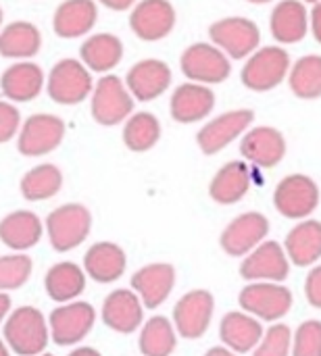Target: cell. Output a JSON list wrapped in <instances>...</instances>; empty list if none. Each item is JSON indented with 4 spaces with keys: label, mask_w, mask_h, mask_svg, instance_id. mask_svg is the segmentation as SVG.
Masks as SVG:
<instances>
[{
    "label": "cell",
    "mask_w": 321,
    "mask_h": 356,
    "mask_svg": "<svg viewBox=\"0 0 321 356\" xmlns=\"http://www.w3.org/2000/svg\"><path fill=\"white\" fill-rule=\"evenodd\" d=\"M4 344L17 356L42 355L50 342L48 319L36 307H19L4 319Z\"/></svg>",
    "instance_id": "obj_1"
},
{
    "label": "cell",
    "mask_w": 321,
    "mask_h": 356,
    "mask_svg": "<svg viewBox=\"0 0 321 356\" xmlns=\"http://www.w3.org/2000/svg\"><path fill=\"white\" fill-rule=\"evenodd\" d=\"M44 88L52 102L63 106H75L90 98L94 90V77L92 71L79 58L65 56L50 67Z\"/></svg>",
    "instance_id": "obj_2"
},
{
    "label": "cell",
    "mask_w": 321,
    "mask_h": 356,
    "mask_svg": "<svg viewBox=\"0 0 321 356\" xmlns=\"http://www.w3.org/2000/svg\"><path fill=\"white\" fill-rule=\"evenodd\" d=\"M90 113L92 119L104 127L121 125L134 113V98L119 75H100L90 94Z\"/></svg>",
    "instance_id": "obj_3"
},
{
    "label": "cell",
    "mask_w": 321,
    "mask_h": 356,
    "mask_svg": "<svg viewBox=\"0 0 321 356\" xmlns=\"http://www.w3.org/2000/svg\"><path fill=\"white\" fill-rule=\"evenodd\" d=\"M238 305L244 313L251 317L265 321V323H278L286 315H290L295 296L290 288L274 282H251L244 286L238 294Z\"/></svg>",
    "instance_id": "obj_4"
},
{
    "label": "cell",
    "mask_w": 321,
    "mask_h": 356,
    "mask_svg": "<svg viewBox=\"0 0 321 356\" xmlns=\"http://www.w3.org/2000/svg\"><path fill=\"white\" fill-rule=\"evenodd\" d=\"M46 236L56 252H71L81 246L92 229V213L77 202L56 207L46 217Z\"/></svg>",
    "instance_id": "obj_5"
},
{
    "label": "cell",
    "mask_w": 321,
    "mask_h": 356,
    "mask_svg": "<svg viewBox=\"0 0 321 356\" xmlns=\"http://www.w3.org/2000/svg\"><path fill=\"white\" fill-rule=\"evenodd\" d=\"M320 186L305 173L286 175L274 190L276 211L292 221L309 219L320 207Z\"/></svg>",
    "instance_id": "obj_6"
},
{
    "label": "cell",
    "mask_w": 321,
    "mask_h": 356,
    "mask_svg": "<svg viewBox=\"0 0 321 356\" xmlns=\"http://www.w3.org/2000/svg\"><path fill=\"white\" fill-rule=\"evenodd\" d=\"M65 140V121L50 113L29 115L17 134V150L23 156L36 159L54 152Z\"/></svg>",
    "instance_id": "obj_7"
},
{
    "label": "cell",
    "mask_w": 321,
    "mask_h": 356,
    "mask_svg": "<svg viewBox=\"0 0 321 356\" xmlns=\"http://www.w3.org/2000/svg\"><path fill=\"white\" fill-rule=\"evenodd\" d=\"M290 71V54L280 46L255 50L242 67V83L253 92H269L278 88Z\"/></svg>",
    "instance_id": "obj_8"
},
{
    "label": "cell",
    "mask_w": 321,
    "mask_h": 356,
    "mask_svg": "<svg viewBox=\"0 0 321 356\" xmlns=\"http://www.w3.org/2000/svg\"><path fill=\"white\" fill-rule=\"evenodd\" d=\"M180 69L190 81L203 86L221 83L232 73L230 58L209 42H196L188 46L180 56Z\"/></svg>",
    "instance_id": "obj_9"
},
{
    "label": "cell",
    "mask_w": 321,
    "mask_h": 356,
    "mask_svg": "<svg viewBox=\"0 0 321 356\" xmlns=\"http://www.w3.org/2000/svg\"><path fill=\"white\" fill-rule=\"evenodd\" d=\"M215 298L207 290L186 292L173 307V327L184 340H201L213 321Z\"/></svg>",
    "instance_id": "obj_10"
},
{
    "label": "cell",
    "mask_w": 321,
    "mask_h": 356,
    "mask_svg": "<svg viewBox=\"0 0 321 356\" xmlns=\"http://www.w3.org/2000/svg\"><path fill=\"white\" fill-rule=\"evenodd\" d=\"M209 38L228 58H246L257 50L261 31L246 17H226L209 27Z\"/></svg>",
    "instance_id": "obj_11"
},
{
    "label": "cell",
    "mask_w": 321,
    "mask_h": 356,
    "mask_svg": "<svg viewBox=\"0 0 321 356\" xmlns=\"http://www.w3.org/2000/svg\"><path fill=\"white\" fill-rule=\"evenodd\" d=\"M96 323V311L88 302H67L56 307L48 317L50 340L56 346H75L86 340Z\"/></svg>",
    "instance_id": "obj_12"
},
{
    "label": "cell",
    "mask_w": 321,
    "mask_h": 356,
    "mask_svg": "<svg viewBox=\"0 0 321 356\" xmlns=\"http://www.w3.org/2000/svg\"><path fill=\"white\" fill-rule=\"evenodd\" d=\"M269 234V219L263 213L249 211L234 217L219 236V246L228 257L244 259L253 252L261 242L267 240Z\"/></svg>",
    "instance_id": "obj_13"
},
{
    "label": "cell",
    "mask_w": 321,
    "mask_h": 356,
    "mask_svg": "<svg viewBox=\"0 0 321 356\" xmlns=\"http://www.w3.org/2000/svg\"><path fill=\"white\" fill-rule=\"evenodd\" d=\"M253 119H255V113L251 108L228 111V113L211 119L196 134V144H198L201 152L207 156L221 152L234 140H238L240 136H244L249 131Z\"/></svg>",
    "instance_id": "obj_14"
},
{
    "label": "cell",
    "mask_w": 321,
    "mask_h": 356,
    "mask_svg": "<svg viewBox=\"0 0 321 356\" xmlns=\"http://www.w3.org/2000/svg\"><path fill=\"white\" fill-rule=\"evenodd\" d=\"M178 21L175 6L169 0H138L130 8V29L142 42L167 38Z\"/></svg>",
    "instance_id": "obj_15"
},
{
    "label": "cell",
    "mask_w": 321,
    "mask_h": 356,
    "mask_svg": "<svg viewBox=\"0 0 321 356\" xmlns=\"http://www.w3.org/2000/svg\"><path fill=\"white\" fill-rule=\"evenodd\" d=\"M290 275V261L284 252V246L276 240L261 242L253 252L242 259L240 277L251 282H274L282 284Z\"/></svg>",
    "instance_id": "obj_16"
},
{
    "label": "cell",
    "mask_w": 321,
    "mask_h": 356,
    "mask_svg": "<svg viewBox=\"0 0 321 356\" xmlns=\"http://www.w3.org/2000/svg\"><path fill=\"white\" fill-rule=\"evenodd\" d=\"M171 67L161 58H142L134 63L125 73V86L134 100L150 102L163 96L171 86Z\"/></svg>",
    "instance_id": "obj_17"
},
{
    "label": "cell",
    "mask_w": 321,
    "mask_h": 356,
    "mask_svg": "<svg viewBox=\"0 0 321 356\" xmlns=\"http://www.w3.org/2000/svg\"><path fill=\"white\" fill-rule=\"evenodd\" d=\"M240 154L257 169H272L286 156V140L280 129L259 125L249 129L240 142Z\"/></svg>",
    "instance_id": "obj_18"
},
{
    "label": "cell",
    "mask_w": 321,
    "mask_h": 356,
    "mask_svg": "<svg viewBox=\"0 0 321 356\" xmlns=\"http://www.w3.org/2000/svg\"><path fill=\"white\" fill-rule=\"evenodd\" d=\"M46 86L44 69L33 60H15L0 75V92L8 102H31Z\"/></svg>",
    "instance_id": "obj_19"
},
{
    "label": "cell",
    "mask_w": 321,
    "mask_h": 356,
    "mask_svg": "<svg viewBox=\"0 0 321 356\" xmlns=\"http://www.w3.org/2000/svg\"><path fill=\"white\" fill-rule=\"evenodd\" d=\"M175 288V267L169 263H150L132 275V290L144 309H159Z\"/></svg>",
    "instance_id": "obj_20"
},
{
    "label": "cell",
    "mask_w": 321,
    "mask_h": 356,
    "mask_svg": "<svg viewBox=\"0 0 321 356\" xmlns=\"http://www.w3.org/2000/svg\"><path fill=\"white\" fill-rule=\"evenodd\" d=\"M100 317L109 330L117 334H134L144 323V305L134 290L119 288L104 298Z\"/></svg>",
    "instance_id": "obj_21"
},
{
    "label": "cell",
    "mask_w": 321,
    "mask_h": 356,
    "mask_svg": "<svg viewBox=\"0 0 321 356\" xmlns=\"http://www.w3.org/2000/svg\"><path fill=\"white\" fill-rule=\"evenodd\" d=\"M215 106V92L209 86L186 81L178 86L169 98V113L178 123H196L211 115Z\"/></svg>",
    "instance_id": "obj_22"
},
{
    "label": "cell",
    "mask_w": 321,
    "mask_h": 356,
    "mask_svg": "<svg viewBox=\"0 0 321 356\" xmlns=\"http://www.w3.org/2000/svg\"><path fill=\"white\" fill-rule=\"evenodd\" d=\"M98 21V4L94 0H63L52 15V29L63 40L90 35Z\"/></svg>",
    "instance_id": "obj_23"
},
{
    "label": "cell",
    "mask_w": 321,
    "mask_h": 356,
    "mask_svg": "<svg viewBox=\"0 0 321 356\" xmlns=\"http://www.w3.org/2000/svg\"><path fill=\"white\" fill-rule=\"evenodd\" d=\"M253 186V169L246 161H230L226 163L209 184V196L213 202L221 207H230L240 202Z\"/></svg>",
    "instance_id": "obj_24"
},
{
    "label": "cell",
    "mask_w": 321,
    "mask_h": 356,
    "mask_svg": "<svg viewBox=\"0 0 321 356\" xmlns=\"http://www.w3.org/2000/svg\"><path fill=\"white\" fill-rule=\"evenodd\" d=\"M127 267L125 250L115 242H96L84 254V273L96 284H113L123 277Z\"/></svg>",
    "instance_id": "obj_25"
},
{
    "label": "cell",
    "mask_w": 321,
    "mask_h": 356,
    "mask_svg": "<svg viewBox=\"0 0 321 356\" xmlns=\"http://www.w3.org/2000/svg\"><path fill=\"white\" fill-rule=\"evenodd\" d=\"M263 323L244 311H230L219 323V338L224 346L236 355H249L263 338Z\"/></svg>",
    "instance_id": "obj_26"
},
{
    "label": "cell",
    "mask_w": 321,
    "mask_h": 356,
    "mask_svg": "<svg viewBox=\"0 0 321 356\" xmlns=\"http://www.w3.org/2000/svg\"><path fill=\"white\" fill-rule=\"evenodd\" d=\"M79 60L92 73L107 75L123 60V42L109 31L90 33L79 46Z\"/></svg>",
    "instance_id": "obj_27"
},
{
    "label": "cell",
    "mask_w": 321,
    "mask_h": 356,
    "mask_svg": "<svg viewBox=\"0 0 321 356\" xmlns=\"http://www.w3.org/2000/svg\"><path fill=\"white\" fill-rule=\"evenodd\" d=\"M42 219L31 211H13L0 219V242L15 252L33 248L42 240Z\"/></svg>",
    "instance_id": "obj_28"
},
{
    "label": "cell",
    "mask_w": 321,
    "mask_h": 356,
    "mask_svg": "<svg viewBox=\"0 0 321 356\" xmlns=\"http://www.w3.org/2000/svg\"><path fill=\"white\" fill-rule=\"evenodd\" d=\"M42 48V31L31 21H10L0 27V56L31 60Z\"/></svg>",
    "instance_id": "obj_29"
},
{
    "label": "cell",
    "mask_w": 321,
    "mask_h": 356,
    "mask_svg": "<svg viewBox=\"0 0 321 356\" xmlns=\"http://www.w3.org/2000/svg\"><path fill=\"white\" fill-rule=\"evenodd\" d=\"M284 252L297 267H313L321 259V221L303 219L284 240Z\"/></svg>",
    "instance_id": "obj_30"
},
{
    "label": "cell",
    "mask_w": 321,
    "mask_h": 356,
    "mask_svg": "<svg viewBox=\"0 0 321 356\" xmlns=\"http://www.w3.org/2000/svg\"><path fill=\"white\" fill-rule=\"evenodd\" d=\"M44 290L50 300L67 305L77 300L86 290V273L77 263L61 261L46 271Z\"/></svg>",
    "instance_id": "obj_31"
},
{
    "label": "cell",
    "mask_w": 321,
    "mask_h": 356,
    "mask_svg": "<svg viewBox=\"0 0 321 356\" xmlns=\"http://www.w3.org/2000/svg\"><path fill=\"white\" fill-rule=\"evenodd\" d=\"M307 8L301 0H282L276 4L269 27L272 35L282 44H297L307 35Z\"/></svg>",
    "instance_id": "obj_32"
},
{
    "label": "cell",
    "mask_w": 321,
    "mask_h": 356,
    "mask_svg": "<svg viewBox=\"0 0 321 356\" xmlns=\"http://www.w3.org/2000/svg\"><path fill=\"white\" fill-rule=\"evenodd\" d=\"M63 188V173L52 163L31 167L19 181L21 196L27 202H44L54 198Z\"/></svg>",
    "instance_id": "obj_33"
},
{
    "label": "cell",
    "mask_w": 321,
    "mask_h": 356,
    "mask_svg": "<svg viewBox=\"0 0 321 356\" xmlns=\"http://www.w3.org/2000/svg\"><path fill=\"white\" fill-rule=\"evenodd\" d=\"M161 121L157 119V115L148 113V111H140V113H132L125 121H123V144L127 146V150L132 152H148L152 150L159 140H161Z\"/></svg>",
    "instance_id": "obj_34"
},
{
    "label": "cell",
    "mask_w": 321,
    "mask_h": 356,
    "mask_svg": "<svg viewBox=\"0 0 321 356\" xmlns=\"http://www.w3.org/2000/svg\"><path fill=\"white\" fill-rule=\"evenodd\" d=\"M178 346V334L173 323L163 317L155 315L140 327L138 348L142 356H171Z\"/></svg>",
    "instance_id": "obj_35"
},
{
    "label": "cell",
    "mask_w": 321,
    "mask_h": 356,
    "mask_svg": "<svg viewBox=\"0 0 321 356\" xmlns=\"http://www.w3.org/2000/svg\"><path fill=\"white\" fill-rule=\"evenodd\" d=\"M290 90L303 100H315L321 96V56L307 54L299 58L290 69Z\"/></svg>",
    "instance_id": "obj_36"
},
{
    "label": "cell",
    "mask_w": 321,
    "mask_h": 356,
    "mask_svg": "<svg viewBox=\"0 0 321 356\" xmlns=\"http://www.w3.org/2000/svg\"><path fill=\"white\" fill-rule=\"evenodd\" d=\"M33 271V263L27 254L15 252L0 257V292H13L23 288Z\"/></svg>",
    "instance_id": "obj_37"
},
{
    "label": "cell",
    "mask_w": 321,
    "mask_h": 356,
    "mask_svg": "<svg viewBox=\"0 0 321 356\" xmlns=\"http://www.w3.org/2000/svg\"><path fill=\"white\" fill-rule=\"evenodd\" d=\"M292 330L286 323H274L263 332L261 342L253 350V356H290Z\"/></svg>",
    "instance_id": "obj_38"
},
{
    "label": "cell",
    "mask_w": 321,
    "mask_h": 356,
    "mask_svg": "<svg viewBox=\"0 0 321 356\" xmlns=\"http://www.w3.org/2000/svg\"><path fill=\"white\" fill-rule=\"evenodd\" d=\"M290 356H321V321H303L292 332Z\"/></svg>",
    "instance_id": "obj_39"
},
{
    "label": "cell",
    "mask_w": 321,
    "mask_h": 356,
    "mask_svg": "<svg viewBox=\"0 0 321 356\" xmlns=\"http://www.w3.org/2000/svg\"><path fill=\"white\" fill-rule=\"evenodd\" d=\"M21 123L23 121L19 108L8 100H0V144H6L17 138Z\"/></svg>",
    "instance_id": "obj_40"
},
{
    "label": "cell",
    "mask_w": 321,
    "mask_h": 356,
    "mask_svg": "<svg viewBox=\"0 0 321 356\" xmlns=\"http://www.w3.org/2000/svg\"><path fill=\"white\" fill-rule=\"evenodd\" d=\"M305 298L313 309L321 311V265L313 267L305 280Z\"/></svg>",
    "instance_id": "obj_41"
},
{
    "label": "cell",
    "mask_w": 321,
    "mask_h": 356,
    "mask_svg": "<svg viewBox=\"0 0 321 356\" xmlns=\"http://www.w3.org/2000/svg\"><path fill=\"white\" fill-rule=\"evenodd\" d=\"M94 2H98V4H102V6H107L111 10L123 13V10H130L138 0H94Z\"/></svg>",
    "instance_id": "obj_42"
},
{
    "label": "cell",
    "mask_w": 321,
    "mask_h": 356,
    "mask_svg": "<svg viewBox=\"0 0 321 356\" xmlns=\"http://www.w3.org/2000/svg\"><path fill=\"white\" fill-rule=\"evenodd\" d=\"M311 31H313L315 40L321 44V2H315V6L311 10Z\"/></svg>",
    "instance_id": "obj_43"
},
{
    "label": "cell",
    "mask_w": 321,
    "mask_h": 356,
    "mask_svg": "<svg viewBox=\"0 0 321 356\" xmlns=\"http://www.w3.org/2000/svg\"><path fill=\"white\" fill-rule=\"evenodd\" d=\"M10 296L8 294H4V292H0V323H4V319L8 317V313H10Z\"/></svg>",
    "instance_id": "obj_44"
},
{
    "label": "cell",
    "mask_w": 321,
    "mask_h": 356,
    "mask_svg": "<svg viewBox=\"0 0 321 356\" xmlns=\"http://www.w3.org/2000/svg\"><path fill=\"white\" fill-rule=\"evenodd\" d=\"M67 356H102L96 348H90V346H79L75 350H71Z\"/></svg>",
    "instance_id": "obj_45"
},
{
    "label": "cell",
    "mask_w": 321,
    "mask_h": 356,
    "mask_svg": "<svg viewBox=\"0 0 321 356\" xmlns=\"http://www.w3.org/2000/svg\"><path fill=\"white\" fill-rule=\"evenodd\" d=\"M205 356H238L236 353H232V350H228L226 346H213L211 350H207Z\"/></svg>",
    "instance_id": "obj_46"
},
{
    "label": "cell",
    "mask_w": 321,
    "mask_h": 356,
    "mask_svg": "<svg viewBox=\"0 0 321 356\" xmlns=\"http://www.w3.org/2000/svg\"><path fill=\"white\" fill-rule=\"evenodd\" d=\"M0 356H10V350H8V346L4 344V340H0Z\"/></svg>",
    "instance_id": "obj_47"
},
{
    "label": "cell",
    "mask_w": 321,
    "mask_h": 356,
    "mask_svg": "<svg viewBox=\"0 0 321 356\" xmlns=\"http://www.w3.org/2000/svg\"><path fill=\"white\" fill-rule=\"evenodd\" d=\"M246 2H253V4H265V2H272V0H246Z\"/></svg>",
    "instance_id": "obj_48"
},
{
    "label": "cell",
    "mask_w": 321,
    "mask_h": 356,
    "mask_svg": "<svg viewBox=\"0 0 321 356\" xmlns=\"http://www.w3.org/2000/svg\"><path fill=\"white\" fill-rule=\"evenodd\" d=\"M2 19H4V13H2V6H0V27H2Z\"/></svg>",
    "instance_id": "obj_49"
},
{
    "label": "cell",
    "mask_w": 321,
    "mask_h": 356,
    "mask_svg": "<svg viewBox=\"0 0 321 356\" xmlns=\"http://www.w3.org/2000/svg\"><path fill=\"white\" fill-rule=\"evenodd\" d=\"M38 356H54V355H48V353H42V355H38Z\"/></svg>",
    "instance_id": "obj_50"
},
{
    "label": "cell",
    "mask_w": 321,
    "mask_h": 356,
    "mask_svg": "<svg viewBox=\"0 0 321 356\" xmlns=\"http://www.w3.org/2000/svg\"><path fill=\"white\" fill-rule=\"evenodd\" d=\"M305 2H321V0H305Z\"/></svg>",
    "instance_id": "obj_51"
}]
</instances>
